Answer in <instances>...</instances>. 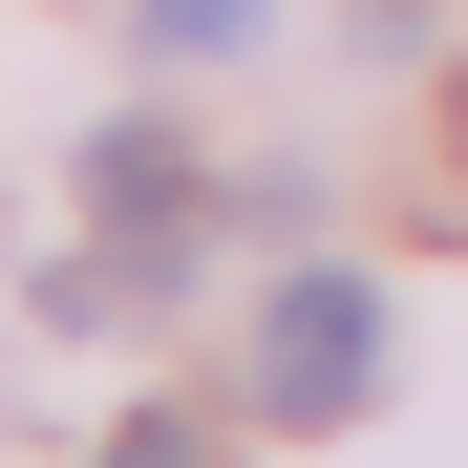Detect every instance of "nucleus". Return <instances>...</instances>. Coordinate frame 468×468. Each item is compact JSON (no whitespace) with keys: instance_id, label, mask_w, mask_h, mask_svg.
<instances>
[{"instance_id":"1","label":"nucleus","mask_w":468,"mask_h":468,"mask_svg":"<svg viewBox=\"0 0 468 468\" xmlns=\"http://www.w3.org/2000/svg\"><path fill=\"white\" fill-rule=\"evenodd\" d=\"M383 405V298L362 277H277L256 298V426H341Z\"/></svg>"},{"instance_id":"2","label":"nucleus","mask_w":468,"mask_h":468,"mask_svg":"<svg viewBox=\"0 0 468 468\" xmlns=\"http://www.w3.org/2000/svg\"><path fill=\"white\" fill-rule=\"evenodd\" d=\"M86 192H107V234H192V149L171 128H86Z\"/></svg>"},{"instance_id":"3","label":"nucleus","mask_w":468,"mask_h":468,"mask_svg":"<svg viewBox=\"0 0 468 468\" xmlns=\"http://www.w3.org/2000/svg\"><path fill=\"white\" fill-rule=\"evenodd\" d=\"M149 43H192V64H234V43H256V0H149Z\"/></svg>"},{"instance_id":"4","label":"nucleus","mask_w":468,"mask_h":468,"mask_svg":"<svg viewBox=\"0 0 468 468\" xmlns=\"http://www.w3.org/2000/svg\"><path fill=\"white\" fill-rule=\"evenodd\" d=\"M107 468H213V426H171V405H149V426H107Z\"/></svg>"}]
</instances>
